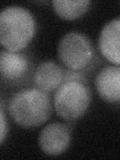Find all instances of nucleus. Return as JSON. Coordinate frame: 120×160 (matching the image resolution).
Returning a JSON list of instances; mask_svg holds the SVG:
<instances>
[{
	"instance_id": "obj_8",
	"label": "nucleus",
	"mask_w": 120,
	"mask_h": 160,
	"mask_svg": "<svg viewBox=\"0 0 120 160\" xmlns=\"http://www.w3.org/2000/svg\"><path fill=\"white\" fill-rule=\"evenodd\" d=\"M33 79L38 89L44 92H51L62 84L64 72L56 62L49 60L42 62L36 68Z\"/></svg>"
},
{
	"instance_id": "obj_11",
	"label": "nucleus",
	"mask_w": 120,
	"mask_h": 160,
	"mask_svg": "<svg viewBox=\"0 0 120 160\" xmlns=\"http://www.w3.org/2000/svg\"><path fill=\"white\" fill-rule=\"evenodd\" d=\"M7 134V122L2 110H0V144L3 142V140L6 137Z\"/></svg>"
},
{
	"instance_id": "obj_1",
	"label": "nucleus",
	"mask_w": 120,
	"mask_h": 160,
	"mask_svg": "<svg viewBox=\"0 0 120 160\" xmlns=\"http://www.w3.org/2000/svg\"><path fill=\"white\" fill-rule=\"evenodd\" d=\"M36 33L33 14L22 6H8L0 11V44L11 52L26 48Z\"/></svg>"
},
{
	"instance_id": "obj_4",
	"label": "nucleus",
	"mask_w": 120,
	"mask_h": 160,
	"mask_svg": "<svg viewBox=\"0 0 120 160\" xmlns=\"http://www.w3.org/2000/svg\"><path fill=\"white\" fill-rule=\"evenodd\" d=\"M57 52L61 63L71 71L87 67L94 56L90 39L85 34L76 31L63 35L58 43Z\"/></svg>"
},
{
	"instance_id": "obj_6",
	"label": "nucleus",
	"mask_w": 120,
	"mask_h": 160,
	"mask_svg": "<svg viewBox=\"0 0 120 160\" xmlns=\"http://www.w3.org/2000/svg\"><path fill=\"white\" fill-rule=\"evenodd\" d=\"M120 18L110 20L104 25L99 35L98 46L103 56L109 62L120 64Z\"/></svg>"
},
{
	"instance_id": "obj_7",
	"label": "nucleus",
	"mask_w": 120,
	"mask_h": 160,
	"mask_svg": "<svg viewBox=\"0 0 120 160\" xmlns=\"http://www.w3.org/2000/svg\"><path fill=\"white\" fill-rule=\"evenodd\" d=\"M95 87L99 96L110 103L120 100V68L108 65L99 71L95 78Z\"/></svg>"
},
{
	"instance_id": "obj_9",
	"label": "nucleus",
	"mask_w": 120,
	"mask_h": 160,
	"mask_svg": "<svg viewBox=\"0 0 120 160\" xmlns=\"http://www.w3.org/2000/svg\"><path fill=\"white\" fill-rule=\"evenodd\" d=\"M29 62L24 54L0 50V75L7 80H18L27 73Z\"/></svg>"
},
{
	"instance_id": "obj_3",
	"label": "nucleus",
	"mask_w": 120,
	"mask_h": 160,
	"mask_svg": "<svg viewBox=\"0 0 120 160\" xmlns=\"http://www.w3.org/2000/svg\"><path fill=\"white\" fill-rule=\"evenodd\" d=\"M91 103V92L88 86L79 80H68L56 89L53 104L60 117L72 121L85 114Z\"/></svg>"
},
{
	"instance_id": "obj_10",
	"label": "nucleus",
	"mask_w": 120,
	"mask_h": 160,
	"mask_svg": "<svg viewBox=\"0 0 120 160\" xmlns=\"http://www.w3.org/2000/svg\"><path fill=\"white\" fill-rule=\"evenodd\" d=\"M91 1L89 0H53L55 13L65 20H74L87 12Z\"/></svg>"
},
{
	"instance_id": "obj_2",
	"label": "nucleus",
	"mask_w": 120,
	"mask_h": 160,
	"mask_svg": "<svg viewBox=\"0 0 120 160\" xmlns=\"http://www.w3.org/2000/svg\"><path fill=\"white\" fill-rule=\"evenodd\" d=\"M8 111L19 126L34 128L49 119L52 113V105L46 92L31 88L14 94L9 101Z\"/></svg>"
},
{
	"instance_id": "obj_5",
	"label": "nucleus",
	"mask_w": 120,
	"mask_h": 160,
	"mask_svg": "<svg viewBox=\"0 0 120 160\" xmlns=\"http://www.w3.org/2000/svg\"><path fill=\"white\" fill-rule=\"evenodd\" d=\"M71 140V132L66 124L53 122L42 128L38 137V143L42 151L51 156L66 151Z\"/></svg>"
}]
</instances>
